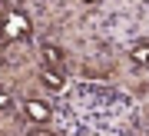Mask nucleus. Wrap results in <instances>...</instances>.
I'll list each match as a JSON object with an SVG mask.
<instances>
[{
  "instance_id": "obj_4",
  "label": "nucleus",
  "mask_w": 149,
  "mask_h": 136,
  "mask_svg": "<svg viewBox=\"0 0 149 136\" xmlns=\"http://www.w3.org/2000/svg\"><path fill=\"white\" fill-rule=\"evenodd\" d=\"M43 83H47L50 90H63V73L53 70V67H47V70H43Z\"/></svg>"
},
{
  "instance_id": "obj_6",
  "label": "nucleus",
  "mask_w": 149,
  "mask_h": 136,
  "mask_svg": "<svg viewBox=\"0 0 149 136\" xmlns=\"http://www.w3.org/2000/svg\"><path fill=\"white\" fill-rule=\"evenodd\" d=\"M7 106H10V96H7V93H0V110H7Z\"/></svg>"
},
{
  "instance_id": "obj_8",
  "label": "nucleus",
  "mask_w": 149,
  "mask_h": 136,
  "mask_svg": "<svg viewBox=\"0 0 149 136\" xmlns=\"http://www.w3.org/2000/svg\"><path fill=\"white\" fill-rule=\"evenodd\" d=\"M83 4H96V0H83Z\"/></svg>"
},
{
  "instance_id": "obj_5",
  "label": "nucleus",
  "mask_w": 149,
  "mask_h": 136,
  "mask_svg": "<svg viewBox=\"0 0 149 136\" xmlns=\"http://www.w3.org/2000/svg\"><path fill=\"white\" fill-rule=\"evenodd\" d=\"M129 57H133V63H139V67H149V43H136V47L129 50Z\"/></svg>"
},
{
  "instance_id": "obj_2",
  "label": "nucleus",
  "mask_w": 149,
  "mask_h": 136,
  "mask_svg": "<svg viewBox=\"0 0 149 136\" xmlns=\"http://www.w3.org/2000/svg\"><path fill=\"white\" fill-rule=\"evenodd\" d=\"M23 113H27L33 123H50V106L43 103V100H30V103L23 106Z\"/></svg>"
},
{
  "instance_id": "obj_7",
  "label": "nucleus",
  "mask_w": 149,
  "mask_h": 136,
  "mask_svg": "<svg viewBox=\"0 0 149 136\" xmlns=\"http://www.w3.org/2000/svg\"><path fill=\"white\" fill-rule=\"evenodd\" d=\"M30 136H53V133H43V130H30Z\"/></svg>"
},
{
  "instance_id": "obj_3",
  "label": "nucleus",
  "mask_w": 149,
  "mask_h": 136,
  "mask_svg": "<svg viewBox=\"0 0 149 136\" xmlns=\"http://www.w3.org/2000/svg\"><path fill=\"white\" fill-rule=\"evenodd\" d=\"M43 60H47V67H53V70H63V63H66V57H63V50L60 47H43Z\"/></svg>"
},
{
  "instance_id": "obj_1",
  "label": "nucleus",
  "mask_w": 149,
  "mask_h": 136,
  "mask_svg": "<svg viewBox=\"0 0 149 136\" xmlns=\"http://www.w3.org/2000/svg\"><path fill=\"white\" fill-rule=\"evenodd\" d=\"M30 33V20L20 10H7L3 17V40H17V37H27Z\"/></svg>"
}]
</instances>
